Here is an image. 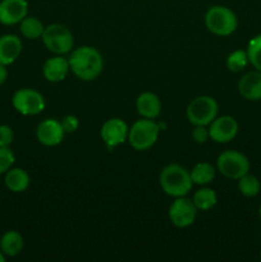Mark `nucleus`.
Listing matches in <instances>:
<instances>
[{"label": "nucleus", "instance_id": "nucleus-19", "mask_svg": "<svg viewBox=\"0 0 261 262\" xmlns=\"http://www.w3.org/2000/svg\"><path fill=\"white\" fill-rule=\"evenodd\" d=\"M23 245L25 242H23L22 235L15 230H9L0 239V251L5 256L14 257V256L19 255L20 251L23 250Z\"/></svg>", "mask_w": 261, "mask_h": 262}, {"label": "nucleus", "instance_id": "nucleus-24", "mask_svg": "<svg viewBox=\"0 0 261 262\" xmlns=\"http://www.w3.org/2000/svg\"><path fill=\"white\" fill-rule=\"evenodd\" d=\"M248 63L256 69L261 72V35H256L248 42L247 46Z\"/></svg>", "mask_w": 261, "mask_h": 262}, {"label": "nucleus", "instance_id": "nucleus-6", "mask_svg": "<svg viewBox=\"0 0 261 262\" xmlns=\"http://www.w3.org/2000/svg\"><path fill=\"white\" fill-rule=\"evenodd\" d=\"M217 170L229 179L238 181L241 177L250 171V160L245 154L235 150L224 151L216 161Z\"/></svg>", "mask_w": 261, "mask_h": 262}, {"label": "nucleus", "instance_id": "nucleus-26", "mask_svg": "<svg viewBox=\"0 0 261 262\" xmlns=\"http://www.w3.org/2000/svg\"><path fill=\"white\" fill-rule=\"evenodd\" d=\"M14 164V154L9 147H0V174L9 170Z\"/></svg>", "mask_w": 261, "mask_h": 262}, {"label": "nucleus", "instance_id": "nucleus-8", "mask_svg": "<svg viewBox=\"0 0 261 262\" xmlns=\"http://www.w3.org/2000/svg\"><path fill=\"white\" fill-rule=\"evenodd\" d=\"M13 106L22 115L40 114L45 107V100L40 92L32 89H20L13 95Z\"/></svg>", "mask_w": 261, "mask_h": 262}, {"label": "nucleus", "instance_id": "nucleus-15", "mask_svg": "<svg viewBox=\"0 0 261 262\" xmlns=\"http://www.w3.org/2000/svg\"><path fill=\"white\" fill-rule=\"evenodd\" d=\"M22 51V42L15 35H4L0 37V64L9 66L17 60Z\"/></svg>", "mask_w": 261, "mask_h": 262}, {"label": "nucleus", "instance_id": "nucleus-12", "mask_svg": "<svg viewBox=\"0 0 261 262\" xmlns=\"http://www.w3.org/2000/svg\"><path fill=\"white\" fill-rule=\"evenodd\" d=\"M28 12L27 0H2L0 2V23L13 26L20 23Z\"/></svg>", "mask_w": 261, "mask_h": 262}, {"label": "nucleus", "instance_id": "nucleus-5", "mask_svg": "<svg viewBox=\"0 0 261 262\" xmlns=\"http://www.w3.org/2000/svg\"><path fill=\"white\" fill-rule=\"evenodd\" d=\"M219 107L215 99L210 96H197L187 106V118L193 125H209L216 118Z\"/></svg>", "mask_w": 261, "mask_h": 262}, {"label": "nucleus", "instance_id": "nucleus-4", "mask_svg": "<svg viewBox=\"0 0 261 262\" xmlns=\"http://www.w3.org/2000/svg\"><path fill=\"white\" fill-rule=\"evenodd\" d=\"M160 127L154 119H140L130 127L128 141L137 151L148 150L158 141Z\"/></svg>", "mask_w": 261, "mask_h": 262}, {"label": "nucleus", "instance_id": "nucleus-28", "mask_svg": "<svg viewBox=\"0 0 261 262\" xmlns=\"http://www.w3.org/2000/svg\"><path fill=\"white\" fill-rule=\"evenodd\" d=\"M61 127H63L64 132L66 133H72V132H76L77 128H78L79 122L77 119V117L74 115H66V117L61 119L60 122Z\"/></svg>", "mask_w": 261, "mask_h": 262}, {"label": "nucleus", "instance_id": "nucleus-9", "mask_svg": "<svg viewBox=\"0 0 261 262\" xmlns=\"http://www.w3.org/2000/svg\"><path fill=\"white\" fill-rule=\"evenodd\" d=\"M197 207L193 201L184 196L177 197L169 209V219L177 228H187L194 223Z\"/></svg>", "mask_w": 261, "mask_h": 262}, {"label": "nucleus", "instance_id": "nucleus-2", "mask_svg": "<svg viewBox=\"0 0 261 262\" xmlns=\"http://www.w3.org/2000/svg\"><path fill=\"white\" fill-rule=\"evenodd\" d=\"M159 182L168 196L170 197H182L186 196L192 189L193 182H192L191 173L183 166L178 164H169L161 170Z\"/></svg>", "mask_w": 261, "mask_h": 262}, {"label": "nucleus", "instance_id": "nucleus-27", "mask_svg": "<svg viewBox=\"0 0 261 262\" xmlns=\"http://www.w3.org/2000/svg\"><path fill=\"white\" fill-rule=\"evenodd\" d=\"M14 140V133L9 125H0V147H9Z\"/></svg>", "mask_w": 261, "mask_h": 262}, {"label": "nucleus", "instance_id": "nucleus-32", "mask_svg": "<svg viewBox=\"0 0 261 262\" xmlns=\"http://www.w3.org/2000/svg\"><path fill=\"white\" fill-rule=\"evenodd\" d=\"M258 215H260V217H261V205H260V209H258Z\"/></svg>", "mask_w": 261, "mask_h": 262}, {"label": "nucleus", "instance_id": "nucleus-11", "mask_svg": "<svg viewBox=\"0 0 261 262\" xmlns=\"http://www.w3.org/2000/svg\"><path fill=\"white\" fill-rule=\"evenodd\" d=\"M209 127V136L214 142L228 143L237 136L238 123L230 115L215 118Z\"/></svg>", "mask_w": 261, "mask_h": 262}, {"label": "nucleus", "instance_id": "nucleus-18", "mask_svg": "<svg viewBox=\"0 0 261 262\" xmlns=\"http://www.w3.org/2000/svg\"><path fill=\"white\" fill-rule=\"evenodd\" d=\"M4 183L9 191L19 193V192L26 191L30 186V176L27 171L20 168H10L5 174Z\"/></svg>", "mask_w": 261, "mask_h": 262}, {"label": "nucleus", "instance_id": "nucleus-22", "mask_svg": "<svg viewBox=\"0 0 261 262\" xmlns=\"http://www.w3.org/2000/svg\"><path fill=\"white\" fill-rule=\"evenodd\" d=\"M44 25L41 23V20H38L35 17H26L25 19L20 22V33L25 36L26 38H30V40H35L42 36Z\"/></svg>", "mask_w": 261, "mask_h": 262}, {"label": "nucleus", "instance_id": "nucleus-33", "mask_svg": "<svg viewBox=\"0 0 261 262\" xmlns=\"http://www.w3.org/2000/svg\"><path fill=\"white\" fill-rule=\"evenodd\" d=\"M260 257H261V253H260Z\"/></svg>", "mask_w": 261, "mask_h": 262}, {"label": "nucleus", "instance_id": "nucleus-30", "mask_svg": "<svg viewBox=\"0 0 261 262\" xmlns=\"http://www.w3.org/2000/svg\"><path fill=\"white\" fill-rule=\"evenodd\" d=\"M5 67L7 66H3V64H0V84L4 83L8 78V71Z\"/></svg>", "mask_w": 261, "mask_h": 262}, {"label": "nucleus", "instance_id": "nucleus-20", "mask_svg": "<svg viewBox=\"0 0 261 262\" xmlns=\"http://www.w3.org/2000/svg\"><path fill=\"white\" fill-rule=\"evenodd\" d=\"M191 178L193 184H199V186L211 183L212 179L215 178L214 166L209 163H199L192 169Z\"/></svg>", "mask_w": 261, "mask_h": 262}, {"label": "nucleus", "instance_id": "nucleus-3", "mask_svg": "<svg viewBox=\"0 0 261 262\" xmlns=\"http://www.w3.org/2000/svg\"><path fill=\"white\" fill-rule=\"evenodd\" d=\"M205 25L214 35L229 36L237 30L238 19L232 9L223 5H215L205 14Z\"/></svg>", "mask_w": 261, "mask_h": 262}, {"label": "nucleus", "instance_id": "nucleus-7", "mask_svg": "<svg viewBox=\"0 0 261 262\" xmlns=\"http://www.w3.org/2000/svg\"><path fill=\"white\" fill-rule=\"evenodd\" d=\"M41 37H42L44 45L54 54L63 55V54L69 53L73 48L74 41L71 31L66 26L59 25V23H53L45 27Z\"/></svg>", "mask_w": 261, "mask_h": 262}, {"label": "nucleus", "instance_id": "nucleus-29", "mask_svg": "<svg viewBox=\"0 0 261 262\" xmlns=\"http://www.w3.org/2000/svg\"><path fill=\"white\" fill-rule=\"evenodd\" d=\"M192 137L197 143L206 142L207 138H210L209 129H206L205 125H194L193 130H192Z\"/></svg>", "mask_w": 261, "mask_h": 262}, {"label": "nucleus", "instance_id": "nucleus-25", "mask_svg": "<svg viewBox=\"0 0 261 262\" xmlns=\"http://www.w3.org/2000/svg\"><path fill=\"white\" fill-rule=\"evenodd\" d=\"M248 56L247 51L245 50H234L230 53L227 58V68L233 73L242 72L247 67Z\"/></svg>", "mask_w": 261, "mask_h": 262}, {"label": "nucleus", "instance_id": "nucleus-17", "mask_svg": "<svg viewBox=\"0 0 261 262\" xmlns=\"http://www.w3.org/2000/svg\"><path fill=\"white\" fill-rule=\"evenodd\" d=\"M69 72L68 59L63 56H54L45 61L42 68L44 77L49 82H60L67 77Z\"/></svg>", "mask_w": 261, "mask_h": 262}, {"label": "nucleus", "instance_id": "nucleus-10", "mask_svg": "<svg viewBox=\"0 0 261 262\" xmlns=\"http://www.w3.org/2000/svg\"><path fill=\"white\" fill-rule=\"evenodd\" d=\"M128 133H129V128L127 123L119 118L106 120L100 130V136L109 150H113L117 146L122 145L125 140H128Z\"/></svg>", "mask_w": 261, "mask_h": 262}, {"label": "nucleus", "instance_id": "nucleus-23", "mask_svg": "<svg viewBox=\"0 0 261 262\" xmlns=\"http://www.w3.org/2000/svg\"><path fill=\"white\" fill-rule=\"evenodd\" d=\"M238 189H240V192L243 196L255 197L260 192L261 183L257 177L247 173L238 179Z\"/></svg>", "mask_w": 261, "mask_h": 262}, {"label": "nucleus", "instance_id": "nucleus-14", "mask_svg": "<svg viewBox=\"0 0 261 262\" xmlns=\"http://www.w3.org/2000/svg\"><path fill=\"white\" fill-rule=\"evenodd\" d=\"M238 92L248 101L261 100V72H248L238 82Z\"/></svg>", "mask_w": 261, "mask_h": 262}, {"label": "nucleus", "instance_id": "nucleus-1", "mask_svg": "<svg viewBox=\"0 0 261 262\" xmlns=\"http://www.w3.org/2000/svg\"><path fill=\"white\" fill-rule=\"evenodd\" d=\"M68 61L69 69L83 81H92L97 78L104 67L101 54L91 46H81L73 50Z\"/></svg>", "mask_w": 261, "mask_h": 262}, {"label": "nucleus", "instance_id": "nucleus-21", "mask_svg": "<svg viewBox=\"0 0 261 262\" xmlns=\"http://www.w3.org/2000/svg\"><path fill=\"white\" fill-rule=\"evenodd\" d=\"M193 201L194 206L197 207V210H201V211H207V210L212 209V207L216 205L217 197L212 189L210 188H201L193 194Z\"/></svg>", "mask_w": 261, "mask_h": 262}, {"label": "nucleus", "instance_id": "nucleus-16", "mask_svg": "<svg viewBox=\"0 0 261 262\" xmlns=\"http://www.w3.org/2000/svg\"><path fill=\"white\" fill-rule=\"evenodd\" d=\"M136 109L142 118L155 119L161 113V101L153 92H143L137 97Z\"/></svg>", "mask_w": 261, "mask_h": 262}, {"label": "nucleus", "instance_id": "nucleus-31", "mask_svg": "<svg viewBox=\"0 0 261 262\" xmlns=\"http://www.w3.org/2000/svg\"><path fill=\"white\" fill-rule=\"evenodd\" d=\"M4 261H5V255L0 251V262H4Z\"/></svg>", "mask_w": 261, "mask_h": 262}, {"label": "nucleus", "instance_id": "nucleus-13", "mask_svg": "<svg viewBox=\"0 0 261 262\" xmlns=\"http://www.w3.org/2000/svg\"><path fill=\"white\" fill-rule=\"evenodd\" d=\"M64 133L66 132H64L60 122L55 119H45L37 125L36 137H37L38 142L42 143L44 146L53 147L63 141Z\"/></svg>", "mask_w": 261, "mask_h": 262}]
</instances>
